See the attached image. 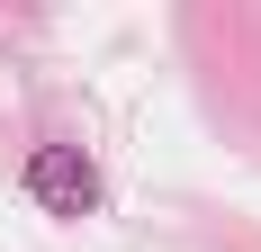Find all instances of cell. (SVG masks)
<instances>
[{
	"label": "cell",
	"mask_w": 261,
	"mask_h": 252,
	"mask_svg": "<svg viewBox=\"0 0 261 252\" xmlns=\"http://www.w3.org/2000/svg\"><path fill=\"white\" fill-rule=\"evenodd\" d=\"M27 198L45 207V216H90V207H99L90 153H81V144H36V153H27Z\"/></svg>",
	"instance_id": "obj_1"
}]
</instances>
